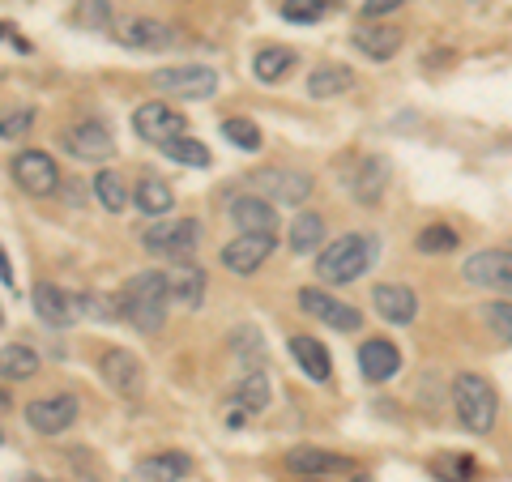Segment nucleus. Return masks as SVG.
<instances>
[{
	"label": "nucleus",
	"mask_w": 512,
	"mask_h": 482,
	"mask_svg": "<svg viewBox=\"0 0 512 482\" xmlns=\"http://www.w3.org/2000/svg\"><path fill=\"white\" fill-rule=\"evenodd\" d=\"M167 308H171V273L163 269H141L133 273L120 295H116V312L133 325L137 333H158L167 325Z\"/></svg>",
	"instance_id": "nucleus-1"
},
{
	"label": "nucleus",
	"mask_w": 512,
	"mask_h": 482,
	"mask_svg": "<svg viewBox=\"0 0 512 482\" xmlns=\"http://www.w3.org/2000/svg\"><path fill=\"white\" fill-rule=\"evenodd\" d=\"M372 261H376V239L350 231L316 256V278L325 286H346V282H359L372 269Z\"/></svg>",
	"instance_id": "nucleus-2"
},
{
	"label": "nucleus",
	"mask_w": 512,
	"mask_h": 482,
	"mask_svg": "<svg viewBox=\"0 0 512 482\" xmlns=\"http://www.w3.org/2000/svg\"><path fill=\"white\" fill-rule=\"evenodd\" d=\"M453 410H457V423L474 431V436H487L500 419V397H495L491 380H483L478 372H461L453 380Z\"/></svg>",
	"instance_id": "nucleus-3"
},
{
	"label": "nucleus",
	"mask_w": 512,
	"mask_h": 482,
	"mask_svg": "<svg viewBox=\"0 0 512 482\" xmlns=\"http://www.w3.org/2000/svg\"><path fill=\"white\" fill-rule=\"evenodd\" d=\"M201 244V222L197 218H158L154 227L141 235V248L163 261H192V252Z\"/></svg>",
	"instance_id": "nucleus-4"
},
{
	"label": "nucleus",
	"mask_w": 512,
	"mask_h": 482,
	"mask_svg": "<svg viewBox=\"0 0 512 482\" xmlns=\"http://www.w3.org/2000/svg\"><path fill=\"white\" fill-rule=\"evenodd\" d=\"M158 94H175V99H214L218 73L210 64H171V69L150 73Z\"/></svg>",
	"instance_id": "nucleus-5"
},
{
	"label": "nucleus",
	"mask_w": 512,
	"mask_h": 482,
	"mask_svg": "<svg viewBox=\"0 0 512 482\" xmlns=\"http://www.w3.org/2000/svg\"><path fill=\"white\" fill-rule=\"evenodd\" d=\"M248 184L256 197H265L274 205H303L312 197V175L286 171V167H261L256 175H248Z\"/></svg>",
	"instance_id": "nucleus-6"
},
{
	"label": "nucleus",
	"mask_w": 512,
	"mask_h": 482,
	"mask_svg": "<svg viewBox=\"0 0 512 482\" xmlns=\"http://www.w3.org/2000/svg\"><path fill=\"white\" fill-rule=\"evenodd\" d=\"M99 376L107 380V389L116 397L137 401L141 393H146V367H141L133 350H124V346H107L103 350L99 355Z\"/></svg>",
	"instance_id": "nucleus-7"
},
{
	"label": "nucleus",
	"mask_w": 512,
	"mask_h": 482,
	"mask_svg": "<svg viewBox=\"0 0 512 482\" xmlns=\"http://www.w3.org/2000/svg\"><path fill=\"white\" fill-rule=\"evenodd\" d=\"M9 175L26 197H52L60 188V167L52 163V154H43V150H18L9 163Z\"/></svg>",
	"instance_id": "nucleus-8"
},
{
	"label": "nucleus",
	"mask_w": 512,
	"mask_h": 482,
	"mask_svg": "<svg viewBox=\"0 0 512 482\" xmlns=\"http://www.w3.org/2000/svg\"><path fill=\"white\" fill-rule=\"evenodd\" d=\"M461 278L478 291H495V295H512V252L508 248H483L461 265Z\"/></svg>",
	"instance_id": "nucleus-9"
},
{
	"label": "nucleus",
	"mask_w": 512,
	"mask_h": 482,
	"mask_svg": "<svg viewBox=\"0 0 512 482\" xmlns=\"http://www.w3.org/2000/svg\"><path fill=\"white\" fill-rule=\"evenodd\" d=\"M299 312H308L312 320H325V325L338 329V333H359L363 329V312L350 308V303H342V299H333L325 286H303Z\"/></svg>",
	"instance_id": "nucleus-10"
},
{
	"label": "nucleus",
	"mask_w": 512,
	"mask_h": 482,
	"mask_svg": "<svg viewBox=\"0 0 512 482\" xmlns=\"http://www.w3.org/2000/svg\"><path fill=\"white\" fill-rule=\"evenodd\" d=\"M180 30L163 18H124L116 26V43L133 47V52H171V47H180Z\"/></svg>",
	"instance_id": "nucleus-11"
},
{
	"label": "nucleus",
	"mask_w": 512,
	"mask_h": 482,
	"mask_svg": "<svg viewBox=\"0 0 512 482\" xmlns=\"http://www.w3.org/2000/svg\"><path fill=\"white\" fill-rule=\"evenodd\" d=\"M60 146L64 154L82 158V163H107L116 154V141H111V128L99 124V120H77L60 133Z\"/></svg>",
	"instance_id": "nucleus-12"
},
{
	"label": "nucleus",
	"mask_w": 512,
	"mask_h": 482,
	"mask_svg": "<svg viewBox=\"0 0 512 482\" xmlns=\"http://www.w3.org/2000/svg\"><path fill=\"white\" fill-rule=\"evenodd\" d=\"M77 414H82V401L73 393H56V397L30 401L26 423H30V431H39V436H60V431H69L77 423Z\"/></svg>",
	"instance_id": "nucleus-13"
},
{
	"label": "nucleus",
	"mask_w": 512,
	"mask_h": 482,
	"mask_svg": "<svg viewBox=\"0 0 512 482\" xmlns=\"http://www.w3.org/2000/svg\"><path fill=\"white\" fill-rule=\"evenodd\" d=\"M133 133H137L141 141H154V146H163V141L188 133V120H184L175 107L150 99V103H141V107L133 111Z\"/></svg>",
	"instance_id": "nucleus-14"
},
{
	"label": "nucleus",
	"mask_w": 512,
	"mask_h": 482,
	"mask_svg": "<svg viewBox=\"0 0 512 482\" xmlns=\"http://www.w3.org/2000/svg\"><path fill=\"white\" fill-rule=\"evenodd\" d=\"M227 214L239 227V235H274L278 231V214L274 201L256 197V192H239V197L227 201Z\"/></svg>",
	"instance_id": "nucleus-15"
},
{
	"label": "nucleus",
	"mask_w": 512,
	"mask_h": 482,
	"mask_svg": "<svg viewBox=\"0 0 512 482\" xmlns=\"http://www.w3.org/2000/svg\"><path fill=\"white\" fill-rule=\"evenodd\" d=\"M269 252H274V235H235L227 248H222V269L239 273V278H248V273H256Z\"/></svg>",
	"instance_id": "nucleus-16"
},
{
	"label": "nucleus",
	"mask_w": 512,
	"mask_h": 482,
	"mask_svg": "<svg viewBox=\"0 0 512 482\" xmlns=\"http://www.w3.org/2000/svg\"><path fill=\"white\" fill-rule=\"evenodd\" d=\"M389 158H380V154H367L359 158V167L355 175H350V197H355L359 205H380L384 201V188H389Z\"/></svg>",
	"instance_id": "nucleus-17"
},
{
	"label": "nucleus",
	"mask_w": 512,
	"mask_h": 482,
	"mask_svg": "<svg viewBox=\"0 0 512 482\" xmlns=\"http://www.w3.org/2000/svg\"><path fill=\"white\" fill-rule=\"evenodd\" d=\"M269 406V376L265 372H244V380L235 384V397L227 401V423L244 427L248 414H261Z\"/></svg>",
	"instance_id": "nucleus-18"
},
{
	"label": "nucleus",
	"mask_w": 512,
	"mask_h": 482,
	"mask_svg": "<svg viewBox=\"0 0 512 482\" xmlns=\"http://www.w3.org/2000/svg\"><path fill=\"white\" fill-rule=\"evenodd\" d=\"M397 367H402V350H397L389 337H367L359 346V372L367 384H384L397 376Z\"/></svg>",
	"instance_id": "nucleus-19"
},
{
	"label": "nucleus",
	"mask_w": 512,
	"mask_h": 482,
	"mask_svg": "<svg viewBox=\"0 0 512 482\" xmlns=\"http://www.w3.org/2000/svg\"><path fill=\"white\" fill-rule=\"evenodd\" d=\"M372 308L380 312V320H389V325H414V316H419V295L402 282H380L372 291Z\"/></svg>",
	"instance_id": "nucleus-20"
},
{
	"label": "nucleus",
	"mask_w": 512,
	"mask_h": 482,
	"mask_svg": "<svg viewBox=\"0 0 512 482\" xmlns=\"http://www.w3.org/2000/svg\"><path fill=\"white\" fill-rule=\"evenodd\" d=\"M286 470H291V474H303V478H329V474L350 470V457L329 453V448L303 444V448H291V453H286Z\"/></svg>",
	"instance_id": "nucleus-21"
},
{
	"label": "nucleus",
	"mask_w": 512,
	"mask_h": 482,
	"mask_svg": "<svg viewBox=\"0 0 512 482\" xmlns=\"http://www.w3.org/2000/svg\"><path fill=\"white\" fill-rule=\"evenodd\" d=\"M350 43H355L367 60H393L397 52H402V30L384 26V22H363V26H355Z\"/></svg>",
	"instance_id": "nucleus-22"
},
{
	"label": "nucleus",
	"mask_w": 512,
	"mask_h": 482,
	"mask_svg": "<svg viewBox=\"0 0 512 482\" xmlns=\"http://www.w3.org/2000/svg\"><path fill=\"white\" fill-rule=\"evenodd\" d=\"M188 474H192V457L180 453V448H167V453L137 461V482H184Z\"/></svg>",
	"instance_id": "nucleus-23"
},
{
	"label": "nucleus",
	"mask_w": 512,
	"mask_h": 482,
	"mask_svg": "<svg viewBox=\"0 0 512 482\" xmlns=\"http://www.w3.org/2000/svg\"><path fill=\"white\" fill-rule=\"evenodd\" d=\"M35 312H39V320L43 325H52V329H69L73 320H77V308H73V295H64L60 286H52V282H39L35 286Z\"/></svg>",
	"instance_id": "nucleus-24"
},
{
	"label": "nucleus",
	"mask_w": 512,
	"mask_h": 482,
	"mask_svg": "<svg viewBox=\"0 0 512 482\" xmlns=\"http://www.w3.org/2000/svg\"><path fill=\"white\" fill-rule=\"evenodd\" d=\"M291 359L303 367V376L316 380V384H329L333 380V359H329V350L316 342V337L308 333H291Z\"/></svg>",
	"instance_id": "nucleus-25"
},
{
	"label": "nucleus",
	"mask_w": 512,
	"mask_h": 482,
	"mask_svg": "<svg viewBox=\"0 0 512 482\" xmlns=\"http://www.w3.org/2000/svg\"><path fill=\"white\" fill-rule=\"evenodd\" d=\"M346 90H355V69H350V64L329 60V64H316V69L308 73L312 99H338V94H346Z\"/></svg>",
	"instance_id": "nucleus-26"
},
{
	"label": "nucleus",
	"mask_w": 512,
	"mask_h": 482,
	"mask_svg": "<svg viewBox=\"0 0 512 482\" xmlns=\"http://www.w3.org/2000/svg\"><path fill=\"white\" fill-rule=\"evenodd\" d=\"M133 205L146 218H167L171 210H175V192H171V184L167 180H158V175H146L137 188H133Z\"/></svg>",
	"instance_id": "nucleus-27"
},
{
	"label": "nucleus",
	"mask_w": 512,
	"mask_h": 482,
	"mask_svg": "<svg viewBox=\"0 0 512 482\" xmlns=\"http://www.w3.org/2000/svg\"><path fill=\"white\" fill-rule=\"evenodd\" d=\"M320 244H325V218H320L316 210H299L291 218V231H286V248H291L295 256H308Z\"/></svg>",
	"instance_id": "nucleus-28"
},
{
	"label": "nucleus",
	"mask_w": 512,
	"mask_h": 482,
	"mask_svg": "<svg viewBox=\"0 0 512 482\" xmlns=\"http://www.w3.org/2000/svg\"><path fill=\"white\" fill-rule=\"evenodd\" d=\"M201 299H205V269L192 265V261H184L180 269L171 273V303H180V308L197 312Z\"/></svg>",
	"instance_id": "nucleus-29"
},
{
	"label": "nucleus",
	"mask_w": 512,
	"mask_h": 482,
	"mask_svg": "<svg viewBox=\"0 0 512 482\" xmlns=\"http://www.w3.org/2000/svg\"><path fill=\"white\" fill-rule=\"evenodd\" d=\"M291 69H295L291 47H261V52L252 56V73H256V82H265V86H278Z\"/></svg>",
	"instance_id": "nucleus-30"
},
{
	"label": "nucleus",
	"mask_w": 512,
	"mask_h": 482,
	"mask_svg": "<svg viewBox=\"0 0 512 482\" xmlns=\"http://www.w3.org/2000/svg\"><path fill=\"white\" fill-rule=\"evenodd\" d=\"M39 376V355L30 346H0V380H35Z\"/></svg>",
	"instance_id": "nucleus-31"
},
{
	"label": "nucleus",
	"mask_w": 512,
	"mask_h": 482,
	"mask_svg": "<svg viewBox=\"0 0 512 482\" xmlns=\"http://www.w3.org/2000/svg\"><path fill=\"white\" fill-rule=\"evenodd\" d=\"M158 150H163L167 158H171V163H180V167H210V150H205L201 146V141L197 137H192V133H184V137H171V141H163V146H158Z\"/></svg>",
	"instance_id": "nucleus-32"
},
{
	"label": "nucleus",
	"mask_w": 512,
	"mask_h": 482,
	"mask_svg": "<svg viewBox=\"0 0 512 482\" xmlns=\"http://www.w3.org/2000/svg\"><path fill=\"white\" fill-rule=\"evenodd\" d=\"M94 197L103 201V210H111V214H120L124 205H128V188H124V175L120 171H99L94 175Z\"/></svg>",
	"instance_id": "nucleus-33"
},
{
	"label": "nucleus",
	"mask_w": 512,
	"mask_h": 482,
	"mask_svg": "<svg viewBox=\"0 0 512 482\" xmlns=\"http://www.w3.org/2000/svg\"><path fill=\"white\" fill-rule=\"evenodd\" d=\"M73 22L86 30H116V9H111V0H77Z\"/></svg>",
	"instance_id": "nucleus-34"
},
{
	"label": "nucleus",
	"mask_w": 512,
	"mask_h": 482,
	"mask_svg": "<svg viewBox=\"0 0 512 482\" xmlns=\"http://www.w3.org/2000/svg\"><path fill=\"white\" fill-rule=\"evenodd\" d=\"M431 474H436L440 482H474L478 478V465L466 453H444V457L431 461Z\"/></svg>",
	"instance_id": "nucleus-35"
},
{
	"label": "nucleus",
	"mask_w": 512,
	"mask_h": 482,
	"mask_svg": "<svg viewBox=\"0 0 512 482\" xmlns=\"http://www.w3.org/2000/svg\"><path fill=\"white\" fill-rule=\"evenodd\" d=\"M457 244H461L457 231L444 227V222H436V227H423L419 235H414V248H419L423 256H444V252H453Z\"/></svg>",
	"instance_id": "nucleus-36"
},
{
	"label": "nucleus",
	"mask_w": 512,
	"mask_h": 482,
	"mask_svg": "<svg viewBox=\"0 0 512 482\" xmlns=\"http://www.w3.org/2000/svg\"><path fill=\"white\" fill-rule=\"evenodd\" d=\"M222 137H227L235 150H244V154L261 150V128H256L252 120H244V116H231V120H222Z\"/></svg>",
	"instance_id": "nucleus-37"
},
{
	"label": "nucleus",
	"mask_w": 512,
	"mask_h": 482,
	"mask_svg": "<svg viewBox=\"0 0 512 482\" xmlns=\"http://www.w3.org/2000/svg\"><path fill=\"white\" fill-rule=\"evenodd\" d=\"M483 320H487V329L500 337L504 346H512V303L508 299H491L483 308Z\"/></svg>",
	"instance_id": "nucleus-38"
},
{
	"label": "nucleus",
	"mask_w": 512,
	"mask_h": 482,
	"mask_svg": "<svg viewBox=\"0 0 512 482\" xmlns=\"http://www.w3.org/2000/svg\"><path fill=\"white\" fill-rule=\"evenodd\" d=\"M30 124H35V107H9L0 116V141H22L30 133Z\"/></svg>",
	"instance_id": "nucleus-39"
},
{
	"label": "nucleus",
	"mask_w": 512,
	"mask_h": 482,
	"mask_svg": "<svg viewBox=\"0 0 512 482\" xmlns=\"http://www.w3.org/2000/svg\"><path fill=\"white\" fill-rule=\"evenodd\" d=\"M231 346H235V355L244 359V363H261V359H265V350H261V333H256L252 325L231 329Z\"/></svg>",
	"instance_id": "nucleus-40"
},
{
	"label": "nucleus",
	"mask_w": 512,
	"mask_h": 482,
	"mask_svg": "<svg viewBox=\"0 0 512 482\" xmlns=\"http://www.w3.org/2000/svg\"><path fill=\"white\" fill-rule=\"evenodd\" d=\"M320 13H325V5H320V0H286V5H282V18H286V22H299V26L320 22Z\"/></svg>",
	"instance_id": "nucleus-41"
},
{
	"label": "nucleus",
	"mask_w": 512,
	"mask_h": 482,
	"mask_svg": "<svg viewBox=\"0 0 512 482\" xmlns=\"http://www.w3.org/2000/svg\"><path fill=\"white\" fill-rule=\"evenodd\" d=\"M402 5H406V0H363L359 13H363L367 22H380V18H389V13H397Z\"/></svg>",
	"instance_id": "nucleus-42"
},
{
	"label": "nucleus",
	"mask_w": 512,
	"mask_h": 482,
	"mask_svg": "<svg viewBox=\"0 0 512 482\" xmlns=\"http://www.w3.org/2000/svg\"><path fill=\"white\" fill-rule=\"evenodd\" d=\"M0 282H5V286H18V278H13V269H9L5 248H0Z\"/></svg>",
	"instance_id": "nucleus-43"
},
{
	"label": "nucleus",
	"mask_w": 512,
	"mask_h": 482,
	"mask_svg": "<svg viewBox=\"0 0 512 482\" xmlns=\"http://www.w3.org/2000/svg\"><path fill=\"white\" fill-rule=\"evenodd\" d=\"M13 410V401H9V393L5 389H0V414H9Z\"/></svg>",
	"instance_id": "nucleus-44"
},
{
	"label": "nucleus",
	"mask_w": 512,
	"mask_h": 482,
	"mask_svg": "<svg viewBox=\"0 0 512 482\" xmlns=\"http://www.w3.org/2000/svg\"><path fill=\"white\" fill-rule=\"evenodd\" d=\"M18 482H47V478H39V474H26V478H18Z\"/></svg>",
	"instance_id": "nucleus-45"
},
{
	"label": "nucleus",
	"mask_w": 512,
	"mask_h": 482,
	"mask_svg": "<svg viewBox=\"0 0 512 482\" xmlns=\"http://www.w3.org/2000/svg\"><path fill=\"white\" fill-rule=\"evenodd\" d=\"M320 5H325V9H329V5H342V0H320Z\"/></svg>",
	"instance_id": "nucleus-46"
},
{
	"label": "nucleus",
	"mask_w": 512,
	"mask_h": 482,
	"mask_svg": "<svg viewBox=\"0 0 512 482\" xmlns=\"http://www.w3.org/2000/svg\"><path fill=\"white\" fill-rule=\"evenodd\" d=\"M0 448H5V431H0Z\"/></svg>",
	"instance_id": "nucleus-47"
},
{
	"label": "nucleus",
	"mask_w": 512,
	"mask_h": 482,
	"mask_svg": "<svg viewBox=\"0 0 512 482\" xmlns=\"http://www.w3.org/2000/svg\"><path fill=\"white\" fill-rule=\"evenodd\" d=\"M0 325H5V312H0Z\"/></svg>",
	"instance_id": "nucleus-48"
},
{
	"label": "nucleus",
	"mask_w": 512,
	"mask_h": 482,
	"mask_svg": "<svg viewBox=\"0 0 512 482\" xmlns=\"http://www.w3.org/2000/svg\"><path fill=\"white\" fill-rule=\"evenodd\" d=\"M308 482H316V478H308Z\"/></svg>",
	"instance_id": "nucleus-49"
}]
</instances>
